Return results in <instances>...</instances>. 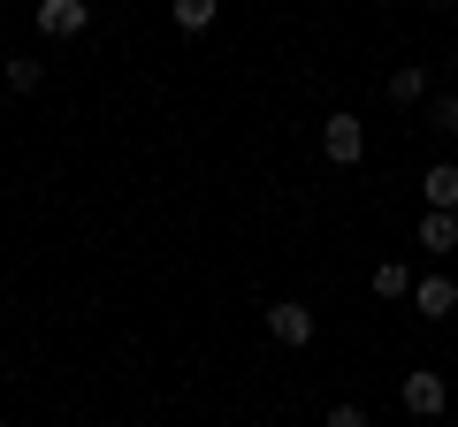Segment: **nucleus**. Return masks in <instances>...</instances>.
<instances>
[{
  "label": "nucleus",
  "instance_id": "1",
  "mask_svg": "<svg viewBox=\"0 0 458 427\" xmlns=\"http://www.w3.org/2000/svg\"><path fill=\"white\" fill-rule=\"evenodd\" d=\"M260 321H267V336H276L283 351H306L313 336H321V321H313V306H298V297H276V306H267Z\"/></svg>",
  "mask_w": 458,
  "mask_h": 427
},
{
  "label": "nucleus",
  "instance_id": "2",
  "mask_svg": "<svg viewBox=\"0 0 458 427\" xmlns=\"http://www.w3.org/2000/svg\"><path fill=\"white\" fill-rule=\"evenodd\" d=\"M321 153H328L336 168H352V161H360V153H367V130H360V115H328V122H321Z\"/></svg>",
  "mask_w": 458,
  "mask_h": 427
},
{
  "label": "nucleus",
  "instance_id": "3",
  "mask_svg": "<svg viewBox=\"0 0 458 427\" xmlns=\"http://www.w3.org/2000/svg\"><path fill=\"white\" fill-rule=\"evenodd\" d=\"M397 397H405V412L436 420V412H443V397H451V389H443V374H436V366H412V374H405V389H397Z\"/></svg>",
  "mask_w": 458,
  "mask_h": 427
},
{
  "label": "nucleus",
  "instance_id": "4",
  "mask_svg": "<svg viewBox=\"0 0 458 427\" xmlns=\"http://www.w3.org/2000/svg\"><path fill=\"white\" fill-rule=\"evenodd\" d=\"M412 313H420V321L458 313V282H451V275H420V282H412Z\"/></svg>",
  "mask_w": 458,
  "mask_h": 427
},
{
  "label": "nucleus",
  "instance_id": "5",
  "mask_svg": "<svg viewBox=\"0 0 458 427\" xmlns=\"http://www.w3.org/2000/svg\"><path fill=\"white\" fill-rule=\"evenodd\" d=\"M84 23H92L84 0H38V31H47V38H77Z\"/></svg>",
  "mask_w": 458,
  "mask_h": 427
},
{
  "label": "nucleus",
  "instance_id": "6",
  "mask_svg": "<svg viewBox=\"0 0 458 427\" xmlns=\"http://www.w3.org/2000/svg\"><path fill=\"white\" fill-rule=\"evenodd\" d=\"M412 245H420V252H436V260H443V252H458V214H420Z\"/></svg>",
  "mask_w": 458,
  "mask_h": 427
},
{
  "label": "nucleus",
  "instance_id": "7",
  "mask_svg": "<svg viewBox=\"0 0 458 427\" xmlns=\"http://www.w3.org/2000/svg\"><path fill=\"white\" fill-rule=\"evenodd\" d=\"M420 191H428V214H458V168L436 161V168L420 176Z\"/></svg>",
  "mask_w": 458,
  "mask_h": 427
},
{
  "label": "nucleus",
  "instance_id": "8",
  "mask_svg": "<svg viewBox=\"0 0 458 427\" xmlns=\"http://www.w3.org/2000/svg\"><path fill=\"white\" fill-rule=\"evenodd\" d=\"M375 297H412V267L405 260H382L375 267Z\"/></svg>",
  "mask_w": 458,
  "mask_h": 427
},
{
  "label": "nucleus",
  "instance_id": "9",
  "mask_svg": "<svg viewBox=\"0 0 458 427\" xmlns=\"http://www.w3.org/2000/svg\"><path fill=\"white\" fill-rule=\"evenodd\" d=\"M420 92H428V69H397V77H390V99H397V107H412Z\"/></svg>",
  "mask_w": 458,
  "mask_h": 427
},
{
  "label": "nucleus",
  "instance_id": "10",
  "mask_svg": "<svg viewBox=\"0 0 458 427\" xmlns=\"http://www.w3.org/2000/svg\"><path fill=\"white\" fill-rule=\"evenodd\" d=\"M214 23V0H176V31H207Z\"/></svg>",
  "mask_w": 458,
  "mask_h": 427
},
{
  "label": "nucleus",
  "instance_id": "11",
  "mask_svg": "<svg viewBox=\"0 0 458 427\" xmlns=\"http://www.w3.org/2000/svg\"><path fill=\"white\" fill-rule=\"evenodd\" d=\"M428 122H436V130H443V138H458V92H443V99H436V107H428Z\"/></svg>",
  "mask_w": 458,
  "mask_h": 427
},
{
  "label": "nucleus",
  "instance_id": "12",
  "mask_svg": "<svg viewBox=\"0 0 458 427\" xmlns=\"http://www.w3.org/2000/svg\"><path fill=\"white\" fill-rule=\"evenodd\" d=\"M31 84H38V62H31V54H16V62H8V92H31Z\"/></svg>",
  "mask_w": 458,
  "mask_h": 427
},
{
  "label": "nucleus",
  "instance_id": "13",
  "mask_svg": "<svg viewBox=\"0 0 458 427\" xmlns=\"http://www.w3.org/2000/svg\"><path fill=\"white\" fill-rule=\"evenodd\" d=\"M321 427H367V412H360V405H336V412H328Z\"/></svg>",
  "mask_w": 458,
  "mask_h": 427
},
{
  "label": "nucleus",
  "instance_id": "14",
  "mask_svg": "<svg viewBox=\"0 0 458 427\" xmlns=\"http://www.w3.org/2000/svg\"><path fill=\"white\" fill-rule=\"evenodd\" d=\"M0 381H8V359H0Z\"/></svg>",
  "mask_w": 458,
  "mask_h": 427
},
{
  "label": "nucleus",
  "instance_id": "15",
  "mask_svg": "<svg viewBox=\"0 0 458 427\" xmlns=\"http://www.w3.org/2000/svg\"><path fill=\"white\" fill-rule=\"evenodd\" d=\"M451 427H458V420H451Z\"/></svg>",
  "mask_w": 458,
  "mask_h": 427
}]
</instances>
